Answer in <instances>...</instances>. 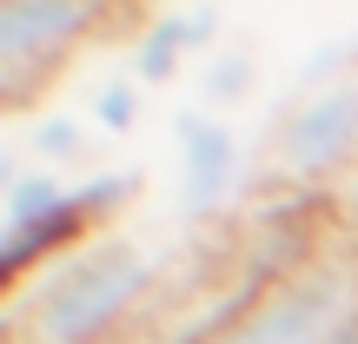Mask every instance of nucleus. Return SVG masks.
I'll return each mask as SVG.
<instances>
[{
	"mask_svg": "<svg viewBox=\"0 0 358 344\" xmlns=\"http://www.w3.org/2000/svg\"><path fill=\"white\" fill-rule=\"evenodd\" d=\"M245 93H252V60H245V53H213V60L199 66L206 113H226V106H239Z\"/></svg>",
	"mask_w": 358,
	"mask_h": 344,
	"instance_id": "1a4fd4ad",
	"label": "nucleus"
},
{
	"mask_svg": "<svg viewBox=\"0 0 358 344\" xmlns=\"http://www.w3.org/2000/svg\"><path fill=\"white\" fill-rule=\"evenodd\" d=\"M100 7H80V0H13L0 7V93L7 106H27V93L53 73V66L73 53V40L93 33Z\"/></svg>",
	"mask_w": 358,
	"mask_h": 344,
	"instance_id": "20e7f679",
	"label": "nucleus"
},
{
	"mask_svg": "<svg viewBox=\"0 0 358 344\" xmlns=\"http://www.w3.org/2000/svg\"><path fill=\"white\" fill-rule=\"evenodd\" d=\"M173 153H179V212L213 218L245 179V146L219 113H173Z\"/></svg>",
	"mask_w": 358,
	"mask_h": 344,
	"instance_id": "39448f33",
	"label": "nucleus"
},
{
	"mask_svg": "<svg viewBox=\"0 0 358 344\" xmlns=\"http://www.w3.org/2000/svg\"><path fill=\"white\" fill-rule=\"evenodd\" d=\"M199 344H358V265L306 258L299 271L272 278V292H252Z\"/></svg>",
	"mask_w": 358,
	"mask_h": 344,
	"instance_id": "f03ea898",
	"label": "nucleus"
},
{
	"mask_svg": "<svg viewBox=\"0 0 358 344\" xmlns=\"http://www.w3.org/2000/svg\"><path fill=\"white\" fill-rule=\"evenodd\" d=\"M192 53H206V60L219 53V13H206V7L153 13V20L140 27V40H133V73H140V87H159V80L179 73V60H192Z\"/></svg>",
	"mask_w": 358,
	"mask_h": 344,
	"instance_id": "423d86ee",
	"label": "nucleus"
},
{
	"mask_svg": "<svg viewBox=\"0 0 358 344\" xmlns=\"http://www.w3.org/2000/svg\"><path fill=\"white\" fill-rule=\"evenodd\" d=\"M166 245L133 225H100L7 285V344H106L153 298Z\"/></svg>",
	"mask_w": 358,
	"mask_h": 344,
	"instance_id": "f257e3e1",
	"label": "nucleus"
},
{
	"mask_svg": "<svg viewBox=\"0 0 358 344\" xmlns=\"http://www.w3.org/2000/svg\"><path fill=\"white\" fill-rule=\"evenodd\" d=\"M27 153L40 159L47 172H73V166H87L93 159V126L87 119H73V113H47L40 126H27Z\"/></svg>",
	"mask_w": 358,
	"mask_h": 344,
	"instance_id": "0eeeda50",
	"label": "nucleus"
},
{
	"mask_svg": "<svg viewBox=\"0 0 358 344\" xmlns=\"http://www.w3.org/2000/svg\"><path fill=\"white\" fill-rule=\"evenodd\" d=\"M358 159V73H332L299 93L272 133V172L285 186H319Z\"/></svg>",
	"mask_w": 358,
	"mask_h": 344,
	"instance_id": "7ed1b4c3",
	"label": "nucleus"
},
{
	"mask_svg": "<svg viewBox=\"0 0 358 344\" xmlns=\"http://www.w3.org/2000/svg\"><path fill=\"white\" fill-rule=\"evenodd\" d=\"M140 106H146L140 73L120 66V73H106L100 87L87 93V126H93V133H133V126H140Z\"/></svg>",
	"mask_w": 358,
	"mask_h": 344,
	"instance_id": "6e6552de",
	"label": "nucleus"
}]
</instances>
